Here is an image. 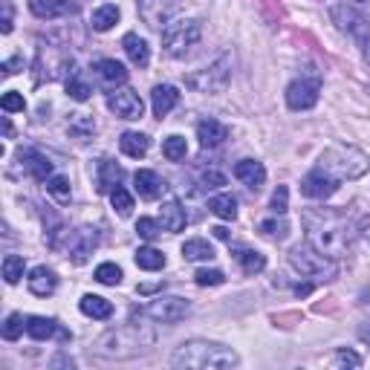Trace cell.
I'll use <instances>...</instances> for the list:
<instances>
[{
  "label": "cell",
  "mask_w": 370,
  "mask_h": 370,
  "mask_svg": "<svg viewBox=\"0 0 370 370\" xmlns=\"http://www.w3.org/2000/svg\"><path fill=\"white\" fill-rule=\"evenodd\" d=\"M162 231V223H157V220H151V217H139L136 220V235H139L142 240H153Z\"/></svg>",
  "instance_id": "cell-40"
},
{
  "label": "cell",
  "mask_w": 370,
  "mask_h": 370,
  "mask_svg": "<svg viewBox=\"0 0 370 370\" xmlns=\"http://www.w3.org/2000/svg\"><path fill=\"white\" fill-rule=\"evenodd\" d=\"M95 281L105 284V286L122 284V269L116 266V263H102V266H95Z\"/></svg>",
  "instance_id": "cell-38"
},
{
  "label": "cell",
  "mask_w": 370,
  "mask_h": 370,
  "mask_svg": "<svg viewBox=\"0 0 370 370\" xmlns=\"http://www.w3.org/2000/svg\"><path fill=\"white\" fill-rule=\"evenodd\" d=\"M67 93H70V99H75V102H87L90 99V84H87V79L79 72V70H72L70 75H67Z\"/></svg>",
  "instance_id": "cell-33"
},
{
  "label": "cell",
  "mask_w": 370,
  "mask_h": 370,
  "mask_svg": "<svg viewBox=\"0 0 370 370\" xmlns=\"http://www.w3.org/2000/svg\"><path fill=\"white\" fill-rule=\"evenodd\" d=\"M235 177L249 188V191H261L266 183V168L258 160H240L235 165Z\"/></svg>",
  "instance_id": "cell-15"
},
{
  "label": "cell",
  "mask_w": 370,
  "mask_h": 370,
  "mask_svg": "<svg viewBox=\"0 0 370 370\" xmlns=\"http://www.w3.org/2000/svg\"><path fill=\"white\" fill-rule=\"evenodd\" d=\"M289 263L295 266L304 278H318V281H333L339 275V266L333 258L321 255L318 249H313L309 243L304 246H295L289 252Z\"/></svg>",
  "instance_id": "cell-5"
},
{
  "label": "cell",
  "mask_w": 370,
  "mask_h": 370,
  "mask_svg": "<svg viewBox=\"0 0 370 370\" xmlns=\"http://www.w3.org/2000/svg\"><path fill=\"white\" fill-rule=\"evenodd\" d=\"M21 168L35 180H49L52 177V162L44 157L41 151H21Z\"/></svg>",
  "instance_id": "cell-17"
},
{
  "label": "cell",
  "mask_w": 370,
  "mask_h": 370,
  "mask_svg": "<svg viewBox=\"0 0 370 370\" xmlns=\"http://www.w3.org/2000/svg\"><path fill=\"white\" fill-rule=\"evenodd\" d=\"M90 130H95V125H93V119H87L84 113L75 116V122L70 125V133H79V136H87Z\"/></svg>",
  "instance_id": "cell-46"
},
{
  "label": "cell",
  "mask_w": 370,
  "mask_h": 370,
  "mask_svg": "<svg viewBox=\"0 0 370 370\" xmlns=\"http://www.w3.org/2000/svg\"><path fill=\"white\" fill-rule=\"evenodd\" d=\"M110 203H113V208L122 214V217H128V214L133 211V197H130V191L128 188H113L110 191Z\"/></svg>",
  "instance_id": "cell-37"
},
{
  "label": "cell",
  "mask_w": 370,
  "mask_h": 370,
  "mask_svg": "<svg viewBox=\"0 0 370 370\" xmlns=\"http://www.w3.org/2000/svg\"><path fill=\"white\" fill-rule=\"evenodd\" d=\"M235 258H238V263H240V269L246 272V275H258V272H263V266H266V258L255 249H238Z\"/></svg>",
  "instance_id": "cell-31"
},
{
  "label": "cell",
  "mask_w": 370,
  "mask_h": 370,
  "mask_svg": "<svg viewBox=\"0 0 370 370\" xmlns=\"http://www.w3.org/2000/svg\"><path fill=\"white\" fill-rule=\"evenodd\" d=\"M151 344H153L151 330L128 324V327L105 333L99 341H95V353H102L107 359H130V356H139L145 350H151Z\"/></svg>",
  "instance_id": "cell-3"
},
{
  "label": "cell",
  "mask_w": 370,
  "mask_h": 370,
  "mask_svg": "<svg viewBox=\"0 0 370 370\" xmlns=\"http://www.w3.org/2000/svg\"><path fill=\"white\" fill-rule=\"evenodd\" d=\"M364 58H367V61H370V38H367V41H364Z\"/></svg>",
  "instance_id": "cell-54"
},
{
  "label": "cell",
  "mask_w": 370,
  "mask_h": 370,
  "mask_svg": "<svg viewBox=\"0 0 370 370\" xmlns=\"http://www.w3.org/2000/svg\"><path fill=\"white\" fill-rule=\"evenodd\" d=\"M162 229L165 231H174V235H177V231H183L185 229V223H188V217H185V208L180 206V200H168L165 206H162Z\"/></svg>",
  "instance_id": "cell-26"
},
{
  "label": "cell",
  "mask_w": 370,
  "mask_h": 370,
  "mask_svg": "<svg viewBox=\"0 0 370 370\" xmlns=\"http://www.w3.org/2000/svg\"><path fill=\"white\" fill-rule=\"evenodd\" d=\"M214 231V235H217L220 240H229V229H223V226H217V229H211Z\"/></svg>",
  "instance_id": "cell-51"
},
{
  "label": "cell",
  "mask_w": 370,
  "mask_h": 370,
  "mask_svg": "<svg viewBox=\"0 0 370 370\" xmlns=\"http://www.w3.org/2000/svg\"><path fill=\"white\" fill-rule=\"evenodd\" d=\"M359 339L370 344V327H367V324H362V327H359Z\"/></svg>",
  "instance_id": "cell-50"
},
{
  "label": "cell",
  "mask_w": 370,
  "mask_h": 370,
  "mask_svg": "<svg viewBox=\"0 0 370 370\" xmlns=\"http://www.w3.org/2000/svg\"><path fill=\"white\" fill-rule=\"evenodd\" d=\"M95 70V75L105 82V84H125L128 82V67L122 64V61H116V58H102L99 64L93 67Z\"/></svg>",
  "instance_id": "cell-23"
},
{
  "label": "cell",
  "mask_w": 370,
  "mask_h": 370,
  "mask_svg": "<svg viewBox=\"0 0 370 370\" xmlns=\"http://www.w3.org/2000/svg\"><path fill=\"white\" fill-rule=\"evenodd\" d=\"M136 266L145 269V272H157V269L165 266V255L153 246H139L136 249Z\"/></svg>",
  "instance_id": "cell-30"
},
{
  "label": "cell",
  "mask_w": 370,
  "mask_h": 370,
  "mask_svg": "<svg viewBox=\"0 0 370 370\" xmlns=\"http://www.w3.org/2000/svg\"><path fill=\"white\" fill-rule=\"evenodd\" d=\"M171 364L180 370H229L240 364V356L226 344L194 339L174 350Z\"/></svg>",
  "instance_id": "cell-2"
},
{
  "label": "cell",
  "mask_w": 370,
  "mask_h": 370,
  "mask_svg": "<svg viewBox=\"0 0 370 370\" xmlns=\"http://www.w3.org/2000/svg\"><path fill=\"white\" fill-rule=\"evenodd\" d=\"M26 330V321H24V316L21 313H12V316H6V321H3V330H0V333H3V339L6 341H15L17 336H21Z\"/></svg>",
  "instance_id": "cell-39"
},
{
  "label": "cell",
  "mask_w": 370,
  "mask_h": 370,
  "mask_svg": "<svg viewBox=\"0 0 370 370\" xmlns=\"http://www.w3.org/2000/svg\"><path fill=\"white\" fill-rule=\"evenodd\" d=\"M309 289H313V286H309V284H304V286H295V292H298V295H307Z\"/></svg>",
  "instance_id": "cell-53"
},
{
  "label": "cell",
  "mask_w": 370,
  "mask_h": 370,
  "mask_svg": "<svg viewBox=\"0 0 370 370\" xmlns=\"http://www.w3.org/2000/svg\"><path fill=\"white\" fill-rule=\"evenodd\" d=\"M261 231H263V235L266 238H286V231H289V226L284 223V220H263L261 223Z\"/></svg>",
  "instance_id": "cell-43"
},
{
  "label": "cell",
  "mask_w": 370,
  "mask_h": 370,
  "mask_svg": "<svg viewBox=\"0 0 370 370\" xmlns=\"http://www.w3.org/2000/svg\"><path fill=\"white\" fill-rule=\"evenodd\" d=\"M47 194H52V197H55L58 203H67V200H70V194H72L70 180L64 177V174H52V177L47 180Z\"/></svg>",
  "instance_id": "cell-34"
},
{
  "label": "cell",
  "mask_w": 370,
  "mask_h": 370,
  "mask_svg": "<svg viewBox=\"0 0 370 370\" xmlns=\"http://www.w3.org/2000/svg\"><path fill=\"white\" fill-rule=\"evenodd\" d=\"M304 229H307V243L333 261L344 258L356 240L353 223L336 208H307Z\"/></svg>",
  "instance_id": "cell-1"
},
{
  "label": "cell",
  "mask_w": 370,
  "mask_h": 370,
  "mask_svg": "<svg viewBox=\"0 0 370 370\" xmlns=\"http://www.w3.org/2000/svg\"><path fill=\"white\" fill-rule=\"evenodd\" d=\"M162 153L171 160V162H180L185 160V153H188V145H185V136H168V139L162 142Z\"/></svg>",
  "instance_id": "cell-36"
},
{
  "label": "cell",
  "mask_w": 370,
  "mask_h": 370,
  "mask_svg": "<svg viewBox=\"0 0 370 370\" xmlns=\"http://www.w3.org/2000/svg\"><path fill=\"white\" fill-rule=\"evenodd\" d=\"M133 185H136V194H139V197H145V200H157L160 194H162V188H165L162 180H160V174L157 171H148V168L133 174Z\"/></svg>",
  "instance_id": "cell-19"
},
{
  "label": "cell",
  "mask_w": 370,
  "mask_h": 370,
  "mask_svg": "<svg viewBox=\"0 0 370 370\" xmlns=\"http://www.w3.org/2000/svg\"><path fill=\"white\" fill-rule=\"evenodd\" d=\"M203 185L206 188H220V185H226V174H220V171H206L203 174Z\"/></svg>",
  "instance_id": "cell-47"
},
{
  "label": "cell",
  "mask_w": 370,
  "mask_h": 370,
  "mask_svg": "<svg viewBox=\"0 0 370 370\" xmlns=\"http://www.w3.org/2000/svg\"><path fill=\"white\" fill-rule=\"evenodd\" d=\"M99 246V231L84 226L79 231H72L70 240H67V255L72 263H84L90 255H93V249Z\"/></svg>",
  "instance_id": "cell-12"
},
{
  "label": "cell",
  "mask_w": 370,
  "mask_h": 370,
  "mask_svg": "<svg viewBox=\"0 0 370 370\" xmlns=\"http://www.w3.org/2000/svg\"><path fill=\"white\" fill-rule=\"evenodd\" d=\"M333 21L339 24V29L350 32V35H353L356 41H362V44L370 38V24H367V17H364L356 6H347V3L336 6V9H333Z\"/></svg>",
  "instance_id": "cell-10"
},
{
  "label": "cell",
  "mask_w": 370,
  "mask_h": 370,
  "mask_svg": "<svg viewBox=\"0 0 370 370\" xmlns=\"http://www.w3.org/2000/svg\"><path fill=\"white\" fill-rule=\"evenodd\" d=\"M122 49H125V55L130 58V64L148 67V61H151V47H148L145 38H139L136 32H128V35L122 38Z\"/></svg>",
  "instance_id": "cell-21"
},
{
  "label": "cell",
  "mask_w": 370,
  "mask_h": 370,
  "mask_svg": "<svg viewBox=\"0 0 370 370\" xmlns=\"http://www.w3.org/2000/svg\"><path fill=\"white\" fill-rule=\"evenodd\" d=\"M370 160L353 145H333L318 157V171H324L327 177H333L339 183L344 180H359L362 174H367Z\"/></svg>",
  "instance_id": "cell-4"
},
{
  "label": "cell",
  "mask_w": 370,
  "mask_h": 370,
  "mask_svg": "<svg viewBox=\"0 0 370 370\" xmlns=\"http://www.w3.org/2000/svg\"><path fill=\"white\" fill-rule=\"evenodd\" d=\"M336 191H339V180L327 177V174L318 168L313 174H307L304 183H301V194L309 200H327V197H333Z\"/></svg>",
  "instance_id": "cell-13"
},
{
  "label": "cell",
  "mask_w": 370,
  "mask_h": 370,
  "mask_svg": "<svg viewBox=\"0 0 370 370\" xmlns=\"http://www.w3.org/2000/svg\"><path fill=\"white\" fill-rule=\"evenodd\" d=\"M119 183H122V168L113 160H99V165H95V188L102 194H110L113 188H119Z\"/></svg>",
  "instance_id": "cell-20"
},
{
  "label": "cell",
  "mask_w": 370,
  "mask_h": 370,
  "mask_svg": "<svg viewBox=\"0 0 370 370\" xmlns=\"http://www.w3.org/2000/svg\"><path fill=\"white\" fill-rule=\"evenodd\" d=\"M26 286H29L32 295L47 298V295H52V292L58 289V275H55L52 269H47V266H35L29 272V278H26Z\"/></svg>",
  "instance_id": "cell-14"
},
{
  "label": "cell",
  "mask_w": 370,
  "mask_h": 370,
  "mask_svg": "<svg viewBox=\"0 0 370 370\" xmlns=\"http://www.w3.org/2000/svg\"><path fill=\"white\" fill-rule=\"evenodd\" d=\"M194 281H197L200 286H220V284L226 281V275H223L220 269H197Z\"/></svg>",
  "instance_id": "cell-42"
},
{
  "label": "cell",
  "mask_w": 370,
  "mask_h": 370,
  "mask_svg": "<svg viewBox=\"0 0 370 370\" xmlns=\"http://www.w3.org/2000/svg\"><path fill=\"white\" fill-rule=\"evenodd\" d=\"M116 24H119V9H116L113 3L99 6V9L93 12V17H90V26H93L95 32H107V29H113Z\"/></svg>",
  "instance_id": "cell-28"
},
{
  "label": "cell",
  "mask_w": 370,
  "mask_h": 370,
  "mask_svg": "<svg viewBox=\"0 0 370 370\" xmlns=\"http://www.w3.org/2000/svg\"><path fill=\"white\" fill-rule=\"evenodd\" d=\"M188 313H191V304L185 298H157V301H151L148 309H145V316L160 321V324L183 321Z\"/></svg>",
  "instance_id": "cell-9"
},
{
  "label": "cell",
  "mask_w": 370,
  "mask_h": 370,
  "mask_svg": "<svg viewBox=\"0 0 370 370\" xmlns=\"http://www.w3.org/2000/svg\"><path fill=\"white\" fill-rule=\"evenodd\" d=\"M318 93H321V79H295L286 87V105L289 110H309L316 107L318 102Z\"/></svg>",
  "instance_id": "cell-8"
},
{
  "label": "cell",
  "mask_w": 370,
  "mask_h": 370,
  "mask_svg": "<svg viewBox=\"0 0 370 370\" xmlns=\"http://www.w3.org/2000/svg\"><path fill=\"white\" fill-rule=\"evenodd\" d=\"M162 284H145V286H139V292H153V289H160Z\"/></svg>",
  "instance_id": "cell-52"
},
{
  "label": "cell",
  "mask_w": 370,
  "mask_h": 370,
  "mask_svg": "<svg viewBox=\"0 0 370 370\" xmlns=\"http://www.w3.org/2000/svg\"><path fill=\"white\" fill-rule=\"evenodd\" d=\"M200 38H203V24L200 21H171L162 32V49L174 58H180L191 47H197Z\"/></svg>",
  "instance_id": "cell-7"
},
{
  "label": "cell",
  "mask_w": 370,
  "mask_h": 370,
  "mask_svg": "<svg viewBox=\"0 0 370 370\" xmlns=\"http://www.w3.org/2000/svg\"><path fill=\"white\" fill-rule=\"evenodd\" d=\"M29 9L35 17H41V21H52V17L75 12V6L70 0H29Z\"/></svg>",
  "instance_id": "cell-22"
},
{
  "label": "cell",
  "mask_w": 370,
  "mask_h": 370,
  "mask_svg": "<svg viewBox=\"0 0 370 370\" xmlns=\"http://www.w3.org/2000/svg\"><path fill=\"white\" fill-rule=\"evenodd\" d=\"M0 29H3V35L12 32V6L9 3H3V26H0Z\"/></svg>",
  "instance_id": "cell-49"
},
{
  "label": "cell",
  "mask_w": 370,
  "mask_h": 370,
  "mask_svg": "<svg viewBox=\"0 0 370 370\" xmlns=\"http://www.w3.org/2000/svg\"><path fill=\"white\" fill-rule=\"evenodd\" d=\"M333 367H362V359H359V353H353V350H339L333 356Z\"/></svg>",
  "instance_id": "cell-44"
},
{
  "label": "cell",
  "mask_w": 370,
  "mask_h": 370,
  "mask_svg": "<svg viewBox=\"0 0 370 370\" xmlns=\"http://www.w3.org/2000/svg\"><path fill=\"white\" fill-rule=\"evenodd\" d=\"M26 333H29V339H35V341H47V339H52L55 333H64V330H58V321H55V318L32 316V318H26ZM67 336H70V333H67Z\"/></svg>",
  "instance_id": "cell-25"
},
{
  "label": "cell",
  "mask_w": 370,
  "mask_h": 370,
  "mask_svg": "<svg viewBox=\"0 0 370 370\" xmlns=\"http://www.w3.org/2000/svg\"><path fill=\"white\" fill-rule=\"evenodd\" d=\"M229 79H231V55L226 52L214 64H208V67H203L197 72H191L188 79H185V84L194 93H208L211 95V93H223Z\"/></svg>",
  "instance_id": "cell-6"
},
{
  "label": "cell",
  "mask_w": 370,
  "mask_h": 370,
  "mask_svg": "<svg viewBox=\"0 0 370 370\" xmlns=\"http://www.w3.org/2000/svg\"><path fill=\"white\" fill-rule=\"evenodd\" d=\"M208 208L217 214L220 220H235L238 217V200L231 197V194H214L208 200Z\"/></svg>",
  "instance_id": "cell-29"
},
{
  "label": "cell",
  "mask_w": 370,
  "mask_h": 370,
  "mask_svg": "<svg viewBox=\"0 0 370 370\" xmlns=\"http://www.w3.org/2000/svg\"><path fill=\"white\" fill-rule=\"evenodd\" d=\"M180 105V90L174 87V84H157L153 87V93H151V107H153V113L160 116H168L174 107Z\"/></svg>",
  "instance_id": "cell-16"
},
{
  "label": "cell",
  "mask_w": 370,
  "mask_h": 370,
  "mask_svg": "<svg viewBox=\"0 0 370 370\" xmlns=\"http://www.w3.org/2000/svg\"><path fill=\"white\" fill-rule=\"evenodd\" d=\"M0 107H3L6 113H24L26 110V102H24L21 93L9 90V93H3V99H0Z\"/></svg>",
  "instance_id": "cell-41"
},
{
  "label": "cell",
  "mask_w": 370,
  "mask_h": 370,
  "mask_svg": "<svg viewBox=\"0 0 370 370\" xmlns=\"http://www.w3.org/2000/svg\"><path fill=\"white\" fill-rule=\"evenodd\" d=\"M289 208V188L286 185H278L275 194H272V211L275 214H284Z\"/></svg>",
  "instance_id": "cell-45"
},
{
  "label": "cell",
  "mask_w": 370,
  "mask_h": 370,
  "mask_svg": "<svg viewBox=\"0 0 370 370\" xmlns=\"http://www.w3.org/2000/svg\"><path fill=\"white\" fill-rule=\"evenodd\" d=\"M107 107L119 116V119H142V113H145V102L139 99V93H133V90H113L107 95Z\"/></svg>",
  "instance_id": "cell-11"
},
{
  "label": "cell",
  "mask_w": 370,
  "mask_h": 370,
  "mask_svg": "<svg viewBox=\"0 0 370 370\" xmlns=\"http://www.w3.org/2000/svg\"><path fill=\"white\" fill-rule=\"evenodd\" d=\"M183 258H185V261H211V258H214V249H211L208 240L194 238V240H185Z\"/></svg>",
  "instance_id": "cell-32"
},
{
  "label": "cell",
  "mask_w": 370,
  "mask_h": 370,
  "mask_svg": "<svg viewBox=\"0 0 370 370\" xmlns=\"http://www.w3.org/2000/svg\"><path fill=\"white\" fill-rule=\"evenodd\" d=\"M119 148H122V153H125V157H130V160H139V157H145V153H148V148H151V139H148L145 133H139V130H128V133H122Z\"/></svg>",
  "instance_id": "cell-24"
},
{
  "label": "cell",
  "mask_w": 370,
  "mask_h": 370,
  "mask_svg": "<svg viewBox=\"0 0 370 370\" xmlns=\"http://www.w3.org/2000/svg\"><path fill=\"white\" fill-rule=\"evenodd\" d=\"M24 269H26V263H24L21 255H6L3 258V281L6 284H17L24 278Z\"/></svg>",
  "instance_id": "cell-35"
},
{
  "label": "cell",
  "mask_w": 370,
  "mask_h": 370,
  "mask_svg": "<svg viewBox=\"0 0 370 370\" xmlns=\"http://www.w3.org/2000/svg\"><path fill=\"white\" fill-rule=\"evenodd\" d=\"M197 139L203 148H220L229 139V128L217 119H203L197 125Z\"/></svg>",
  "instance_id": "cell-18"
},
{
  "label": "cell",
  "mask_w": 370,
  "mask_h": 370,
  "mask_svg": "<svg viewBox=\"0 0 370 370\" xmlns=\"http://www.w3.org/2000/svg\"><path fill=\"white\" fill-rule=\"evenodd\" d=\"M82 313L87 316V318H99V321H105V318H110L113 316V304L107 301V298H102V295H84L82 298Z\"/></svg>",
  "instance_id": "cell-27"
},
{
  "label": "cell",
  "mask_w": 370,
  "mask_h": 370,
  "mask_svg": "<svg viewBox=\"0 0 370 370\" xmlns=\"http://www.w3.org/2000/svg\"><path fill=\"white\" fill-rule=\"evenodd\" d=\"M21 67H24V58L15 55V58H9V61H3V67H0V70H3V75H12V72H17Z\"/></svg>",
  "instance_id": "cell-48"
}]
</instances>
